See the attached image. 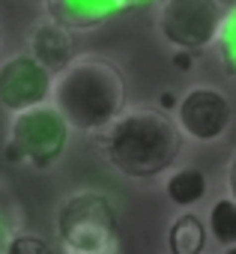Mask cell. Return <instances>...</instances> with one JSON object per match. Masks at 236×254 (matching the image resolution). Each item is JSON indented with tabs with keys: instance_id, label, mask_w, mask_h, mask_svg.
Here are the masks:
<instances>
[{
	"instance_id": "cell-8",
	"label": "cell",
	"mask_w": 236,
	"mask_h": 254,
	"mask_svg": "<svg viewBox=\"0 0 236 254\" xmlns=\"http://www.w3.org/2000/svg\"><path fill=\"white\" fill-rule=\"evenodd\" d=\"M129 9H135V3H123V0H45L42 3L45 18L69 33L96 30Z\"/></svg>"
},
{
	"instance_id": "cell-13",
	"label": "cell",
	"mask_w": 236,
	"mask_h": 254,
	"mask_svg": "<svg viewBox=\"0 0 236 254\" xmlns=\"http://www.w3.org/2000/svg\"><path fill=\"white\" fill-rule=\"evenodd\" d=\"M215 48H218V60H221L224 72L230 78H236V3L224 6V18H221Z\"/></svg>"
},
{
	"instance_id": "cell-11",
	"label": "cell",
	"mask_w": 236,
	"mask_h": 254,
	"mask_svg": "<svg viewBox=\"0 0 236 254\" xmlns=\"http://www.w3.org/2000/svg\"><path fill=\"white\" fill-rule=\"evenodd\" d=\"M206 248V224L194 212H179L168 227V254H200Z\"/></svg>"
},
{
	"instance_id": "cell-19",
	"label": "cell",
	"mask_w": 236,
	"mask_h": 254,
	"mask_svg": "<svg viewBox=\"0 0 236 254\" xmlns=\"http://www.w3.org/2000/svg\"><path fill=\"white\" fill-rule=\"evenodd\" d=\"M221 254H236V245H233V248H224Z\"/></svg>"
},
{
	"instance_id": "cell-4",
	"label": "cell",
	"mask_w": 236,
	"mask_h": 254,
	"mask_svg": "<svg viewBox=\"0 0 236 254\" xmlns=\"http://www.w3.org/2000/svg\"><path fill=\"white\" fill-rule=\"evenodd\" d=\"M69 135H72L69 123L48 102L42 108L12 117L3 144V159L9 165H30L36 171H48L63 159L69 147Z\"/></svg>"
},
{
	"instance_id": "cell-7",
	"label": "cell",
	"mask_w": 236,
	"mask_h": 254,
	"mask_svg": "<svg viewBox=\"0 0 236 254\" xmlns=\"http://www.w3.org/2000/svg\"><path fill=\"white\" fill-rule=\"evenodd\" d=\"M51 90H54V75L42 69L27 51L0 60V108L9 111L12 117L48 105Z\"/></svg>"
},
{
	"instance_id": "cell-18",
	"label": "cell",
	"mask_w": 236,
	"mask_h": 254,
	"mask_svg": "<svg viewBox=\"0 0 236 254\" xmlns=\"http://www.w3.org/2000/svg\"><path fill=\"white\" fill-rule=\"evenodd\" d=\"M177 105H179V96H177L174 90H165V93L159 96V102H156V108H159V111H165V114H174V111H177Z\"/></svg>"
},
{
	"instance_id": "cell-15",
	"label": "cell",
	"mask_w": 236,
	"mask_h": 254,
	"mask_svg": "<svg viewBox=\"0 0 236 254\" xmlns=\"http://www.w3.org/2000/svg\"><path fill=\"white\" fill-rule=\"evenodd\" d=\"M15 233H18L15 221H9L3 212H0V254H9V242H12Z\"/></svg>"
},
{
	"instance_id": "cell-3",
	"label": "cell",
	"mask_w": 236,
	"mask_h": 254,
	"mask_svg": "<svg viewBox=\"0 0 236 254\" xmlns=\"http://www.w3.org/2000/svg\"><path fill=\"white\" fill-rule=\"evenodd\" d=\"M54 230L60 254H123L117 206L96 189L66 194L57 203Z\"/></svg>"
},
{
	"instance_id": "cell-6",
	"label": "cell",
	"mask_w": 236,
	"mask_h": 254,
	"mask_svg": "<svg viewBox=\"0 0 236 254\" xmlns=\"http://www.w3.org/2000/svg\"><path fill=\"white\" fill-rule=\"evenodd\" d=\"M174 120L185 141L218 144L227 138L230 126H233V102L215 84H194L185 93H179Z\"/></svg>"
},
{
	"instance_id": "cell-9",
	"label": "cell",
	"mask_w": 236,
	"mask_h": 254,
	"mask_svg": "<svg viewBox=\"0 0 236 254\" xmlns=\"http://www.w3.org/2000/svg\"><path fill=\"white\" fill-rule=\"evenodd\" d=\"M27 54H30L42 69H48L54 78H57L60 72H66V69L78 60V54H75V36H72L69 30L57 27V24L48 21V18L36 21V24L27 30Z\"/></svg>"
},
{
	"instance_id": "cell-14",
	"label": "cell",
	"mask_w": 236,
	"mask_h": 254,
	"mask_svg": "<svg viewBox=\"0 0 236 254\" xmlns=\"http://www.w3.org/2000/svg\"><path fill=\"white\" fill-rule=\"evenodd\" d=\"M9 254H57L54 245L39 236V233H27V230H18L9 242Z\"/></svg>"
},
{
	"instance_id": "cell-5",
	"label": "cell",
	"mask_w": 236,
	"mask_h": 254,
	"mask_svg": "<svg viewBox=\"0 0 236 254\" xmlns=\"http://www.w3.org/2000/svg\"><path fill=\"white\" fill-rule=\"evenodd\" d=\"M153 9L156 30L174 51L197 54L215 45L224 18V3L218 0H162Z\"/></svg>"
},
{
	"instance_id": "cell-20",
	"label": "cell",
	"mask_w": 236,
	"mask_h": 254,
	"mask_svg": "<svg viewBox=\"0 0 236 254\" xmlns=\"http://www.w3.org/2000/svg\"><path fill=\"white\" fill-rule=\"evenodd\" d=\"M0 39H3V30H0Z\"/></svg>"
},
{
	"instance_id": "cell-2",
	"label": "cell",
	"mask_w": 236,
	"mask_h": 254,
	"mask_svg": "<svg viewBox=\"0 0 236 254\" xmlns=\"http://www.w3.org/2000/svg\"><path fill=\"white\" fill-rule=\"evenodd\" d=\"M129 102V84L123 69L102 54H78V60L54 78L51 105L63 114L69 129L102 135L123 117Z\"/></svg>"
},
{
	"instance_id": "cell-17",
	"label": "cell",
	"mask_w": 236,
	"mask_h": 254,
	"mask_svg": "<svg viewBox=\"0 0 236 254\" xmlns=\"http://www.w3.org/2000/svg\"><path fill=\"white\" fill-rule=\"evenodd\" d=\"M171 63H174L177 72H191L194 69V54L191 51H174L171 54Z\"/></svg>"
},
{
	"instance_id": "cell-1",
	"label": "cell",
	"mask_w": 236,
	"mask_h": 254,
	"mask_svg": "<svg viewBox=\"0 0 236 254\" xmlns=\"http://www.w3.org/2000/svg\"><path fill=\"white\" fill-rule=\"evenodd\" d=\"M96 141L108 165L129 180L168 177L185 147L177 120L150 105L126 108L123 117H117L102 135H96Z\"/></svg>"
},
{
	"instance_id": "cell-12",
	"label": "cell",
	"mask_w": 236,
	"mask_h": 254,
	"mask_svg": "<svg viewBox=\"0 0 236 254\" xmlns=\"http://www.w3.org/2000/svg\"><path fill=\"white\" fill-rule=\"evenodd\" d=\"M209 236L221 248L236 245V203L227 194L212 200V206H209Z\"/></svg>"
},
{
	"instance_id": "cell-10",
	"label": "cell",
	"mask_w": 236,
	"mask_h": 254,
	"mask_svg": "<svg viewBox=\"0 0 236 254\" xmlns=\"http://www.w3.org/2000/svg\"><path fill=\"white\" fill-rule=\"evenodd\" d=\"M209 191V180L200 168L194 165H182V168H174L168 177H165V194L174 206L179 209H191L197 206Z\"/></svg>"
},
{
	"instance_id": "cell-16",
	"label": "cell",
	"mask_w": 236,
	"mask_h": 254,
	"mask_svg": "<svg viewBox=\"0 0 236 254\" xmlns=\"http://www.w3.org/2000/svg\"><path fill=\"white\" fill-rule=\"evenodd\" d=\"M224 186H227V197L236 203V150H233L230 159H227V168H224Z\"/></svg>"
}]
</instances>
